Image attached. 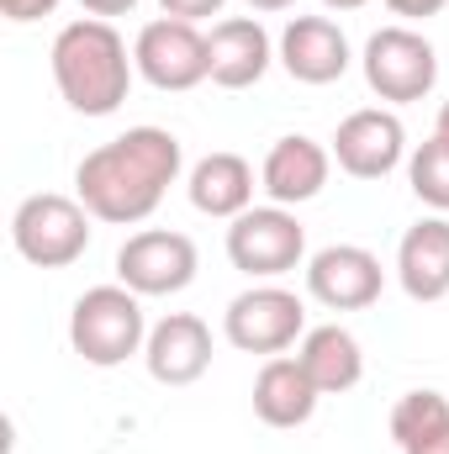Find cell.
Segmentation results:
<instances>
[{
	"instance_id": "obj_7",
	"label": "cell",
	"mask_w": 449,
	"mask_h": 454,
	"mask_svg": "<svg viewBox=\"0 0 449 454\" xmlns=\"http://www.w3.org/2000/svg\"><path fill=\"white\" fill-rule=\"evenodd\" d=\"M223 333L243 354L275 359V354H286L296 339H307V307L286 286H248V291H238L227 301Z\"/></svg>"
},
{
	"instance_id": "obj_16",
	"label": "cell",
	"mask_w": 449,
	"mask_h": 454,
	"mask_svg": "<svg viewBox=\"0 0 449 454\" xmlns=\"http://www.w3.org/2000/svg\"><path fill=\"white\" fill-rule=\"evenodd\" d=\"M318 396H323V391L312 386L307 364L291 359V354L264 359L259 375H254V412H259V423H270V428H302V423L318 412Z\"/></svg>"
},
{
	"instance_id": "obj_23",
	"label": "cell",
	"mask_w": 449,
	"mask_h": 454,
	"mask_svg": "<svg viewBox=\"0 0 449 454\" xmlns=\"http://www.w3.org/2000/svg\"><path fill=\"white\" fill-rule=\"evenodd\" d=\"M164 5V16H180V21H207V16H217L227 0H159Z\"/></svg>"
},
{
	"instance_id": "obj_5",
	"label": "cell",
	"mask_w": 449,
	"mask_h": 454,
	"mask_svg": "<svg viewBox=\"0 0 449 454\" xmlns=\"http://www.w3.org/2000/svg\"><path fill=\"white\" fill-rule=\"evenodd\" d=\"M359 69H365V85L381 101H397V106L423 101L439 85V53H434V43L418 27H381V32H370V43L359 53Z\"/></svg>"
},
{
	"instance_id": "obj_10",
	"label": "cell",
	"mask_w": 449,
	"mask_h": 454,
	"mask_svg": "<svg viewBox=\"0 0 449 454\" xmlns=\"http://www.w3.org/2000/svg\"><path fill=\"white\" fill-rule=\"evenodd\" d=\"M381 286H386V270L359 243H328V248H318L307 259V291L328 312H365V307H375Z\"/></svg>"
},
{
	"instance_id": "obj_14",
	"label": "cell",
	"mask_w": 449,
	"mask_h": 454,
	"mask_svg": "<svg viewBox=\"0 0 449 454\" xmlns=\"http://www.w3.org/2000/svg\"><path fill=\"white\" fill-rule=\"evenodd\" d=\"M328 169H334V148H323V143L291 132V137H280V143L264 153V164H259V191H264L275 207H302V201L323 196Z\"/></svg>"
},
{
	"instance_id": "obj_1",
	"label": "cell",
	"mask_w": 449,
	"mask_h": 454,
	"mask_svg": "<svg viewBox=\"0 0 449 454\" xmlns=\"http://www.w3.org/2000/svg\"><path fill=\"white\" fill-rule=\"evenodd\" d=\"M185 148L164 127H127L122 137L91 148L75 169V191L96 223L132 227L159 212L164 191L180 180Z\"/></svg>"
},
{
	"instance_id": "obj_12",
	"label": "cell",
	"mask_w": 449,
	"mask_h": 454,
	"mask_svg": "<svg viewBox=\"0 0 449 454\" xmlns=\"http://www.w3.org/2000/svg\"><path fill=\"white\" fill-rule=\"evenodd\" d=\"M275 59L286 64V74L296 85H334L354 64L349 37L334 16H291L280 43H275Z\"/></svg>"
},
{
	"instance_id": "obj_6",
	"label": "cell",
	"mask_w": 449,
	"mask_h": 454,
	"mask_svg": "<svg viewBox=\"0 0 449 454\" xmlns=\"http://www.w3.org/2000/svg\"><path fill=\"white\" fill-rule=\"evenodd\" d=\"M227 259L254 280H280L307 259V227L296 223L291 207H248L227 227Z\"/></svg>"
},
{
	"instance_id": "obj_21",
	"label": "cell",
	"mask_w": 449,
	"mask_h": 454,
	"mask_svg": "<svg viewBox=\"0 0 449 454\" xmlns=\"http://www.w3.org/2000/svg\"><path fill=\"white\" fill-rule=\"evenodd\" d=\"M407 185L423 207H434L439 217L449 212V143L445 137H429L418 143V153L407 159Z\"/></svg>"
},
{
	"instance_id": "obj_2",
	"label": "cell",
	"mask_w": 449,
	"mask_h": 454,
	"mask_svg": "<svg viewBox=\"0 0 449 454\" xmlns=\"http://www.w3.org/2000/svg\"><path fill=\"white\" fill-rule=\"evenodd\" d=\"M48 64H53L59 96L69 101V112H80V116H112L116 106L127 101L132 74H138V64H132L122 32H116L112 21H101V16L69 21V27L53 37Z\"/></svg>"
},
{
	"instance_id": "obj_22",
	"label": "cell",
	"mask_w": 449,
	"mask_h": 454,
	"mask_svg": "<svg viewBox=\"0 0 449 454\" xmlns=\"http://www.w3.org/2000/svg\"><path fill=\"white\" fill-rule=\"evenodd\" d=\"M53 11H59V0H0V16L5 21H43Z\"/></svg>"
},
{
	"instance_id": "obj_26",
	"label": "cell",
	"mask_w": 449,
	"mask_h": 454,
	"mask_svg": "<svg viewBox=\"0 0 449 454\" xmlns=\"http://www.w3.org/2000/svg\"><path fill=\"white\" fill-rule=\"evenodd\" d=\"M402 454H449V423L439 428V434H429L423 444H413V450H402Z\"/></svg>"
},
{
	"instance_id": "obj_9",
	"label": "cell",
	"mask_w": 449,
	"mask_h": 454,
	"mask_svg": "<svg viewBox=\"0 0 449 454\" xmlns=\"http://www.w3.org/2000/svg\"><path fill=\"white\" fill-rule=\"evenodd\" d=\"M196 243L169 227H143L116 248V280L138 296H180L196 280Z\"/></svg>"
},
{
	"instance_id": "obj_24",
	"label": "cell",
	"mask_w": 449,
	"mask_h": 454,
	"mask_svg": "<svg viewBox=\"0 0 449 454\" xmlns=\"http://www.w3.org/2000/svg\"><path fill=\"white\" fill-rule=\"evenodd\" d=\"M391 5V16H407V21H429V16H439L449 0H386Z\"/></svg>"
},
{
	"instance_id": "obj_3",
	"label": "cell",
	"mask_w": 449,
	"mask_h": 454,
	"mask_svg": "<svg viewBox=\"0 0 449 454\" xmlns=\"http://www.w3.org/2000/svg\"><path fill=\"white\" fill-rule=\"evenodd\" d=\"M69 343L85 364L96 370H116L127 364L132 354H143L148 343V323H143V296L127 291L122 280L116 286H91L75 312H69Z\"/></svg>"
},
{
	"instance_id": "obj_17",
	"label": "cell",
	"mask_w": 449,
	"mask_h": 454,
	"mask_svg": "<svg viewBox=\"0 0 449 454\" xmlns=\"http://www.w3.org/2000/svg\"><path fill=\"white\" fill-rule=\"evenodd\" d=\"M397 280L413 301H445L449 296V217H423L402 232Z\"/></svg>"
},
{
	"instance_id": "obj_13",
	"label": "cell",
	"mask_w": 449,
	"mask_h": 454,
	"mask_svg": "<svg viewBox=\"0 0 449 454\" xmlns=\"http://www.w3.org/2000/svg\"><path fill=\"white\" fill-rule=\"evenodd\" d=\"M143 364L159 386H196L212 370V328L196 312H169L164 323L148 328Z\"/></svg>"
},
{
	"instance_id": "obj_15",
	"label": "cell",
	"mask_w": 449,
	"mask_h": 454,
	"mask_svg": "<svg viewBox=\"0 0 449 454\" xmlns=\"http://www.w3.org/2000/svg\"><path fill=\"white\" fill-rule=\"evenodd\" d=\"M207 53H212V85L248 90V85H259L270 74L275 43L259 27V16H223L212 27V37H207Z\"/></svg>"
},
{
	"instance_id": "obj_27",
	"label": "cell",
	"mask_w": 449,
	"mask_h": 454,
	"mask_svg": "<svg viewBox=\"0 0 449 454\" xmlns=\"http://www.w3.org/2000/svg\"><path fill=\"white\" fill-rule=\"evenodd\" d=\"M296 0H248V11H291Z\"/></svg>"
},
{
	"instance_id": "obj_11",
	"label": "cell",
	"mask_w": 449,
	"mask_h": 454,
	"mask_svg": "<svg viewBox=\"0 0 449 454\" xmlns=\"http://www.w3.org/2000/svg\"><path fill=\"white\" fill-rule=\"evenodd\" d=\"M407 159V127L386 106L349 112L334 132V164L354 180H386Z\"/></svg>"
},
{
	"instance_id": "obj_28",
	"label": "cell",
	"mask_w": 449,
	"mask_h": 454,
	"mask_svg": "<svg viewBox=\"0 0 449 454\" xmlns=\"http://www.w3.org/2000/svg\"><path fill=\"white\" fill-rule=\"evenodd\" d=\"M434 137H445V143H449V101L439 106V121H434Z\"/></svg>"
},
{
	"instance_id": "obj_25",
	"label": "cell",
	"mask_w": 449,
	"mask_h": 454,
	"mask_svg": "<svg viewBox=\"0 0 449 454\" xmlns=\"http://www.w3.org/2000/svg\"><path fill=\"white\" fill-rule=\"evenodd\" d=\"M80 5H85L91 16H101V21H106V16H127L138 0H80Z\"/></svg>"
},
{
	"instance_id": "obj_18",
	"label": "cell",
	"mask_w": 449,
	"mask_h": 454,
	"mask_svg": "<svg viewBox=\"0 0 449 454\" xmlns=\"http://www.w3.org/2000/svg\"><path fill=\"white\" fill-rule=\"evenodd\" d=\"M185 191H191V207L201 212V217H243L248 207H254V164L243 159V153H207L196 169H191V180H185Z\"/></svg>"
},
{
	"instance_id": "obj_29",
	"label": "cell",
	"mask_w": 449,
	"mask_h": 454,
	"mask_svg": "<svg viewBox=\"0 0 449 454\" xmlns=\"http://www.w3.org/2000/svg\"><path fill=\"white\" fill-rule=\"evenodd\" d=\"M323 5H328V11H359L365 0H323Z\"/></svg>"
},
{
	"instance_id": "obj_4",
	"label": "cell",
	"mask_w": 449,
	"mask_h": 454,
	"mask_svg": "<svg viewBox=\"0 0 449 454\" xmlns=\"http://www.w3.org/2000/svg\"><path fill=\"white\" fill-rule=\"evenodd\" d=\"M91 212L80 196H59V191H37L11 212V243L27 264L37 270H69L85 248H91Z\"/></svg>"
},
{
	"instance_id": "obj_19",
	"label": "cell",
	"mask_w": 449,
	"mask_h": 454,
	"mask_svg": "<svg viewBox=\"0 0 449 454\" xmlns=\"http://www.w3.org/2000/svg\"><path fill=\"white\" fill-rule=\"evenodd\" d=\"M312 375V386L323 396H338V391H354L359 375H365V354H359V339L338 323H323V328H307L302 339V354H296Z\"/></svg>"
},
{
	"instance_id": "obj_8",
	"label": "cell",
	"mask_w": 449,
	"mask_h": 454,
	"mask_svg": "<svg viewBox=\"0 0 449 454\" xmlns=\"http://www.w3.org/2000/svg\"><path fill=\"white\" fill-rule=\"evenodd\" d=\"M132 64L154 90H196L201 80H212L207 37L180 16H154L132 43Z\"/></svg>"
},
{
	"instance_id": "obj_20",
	"label": "cell",
	"mask_w": 449,
	"mask_h": 454,
	"mask_svg": "<svg viewBox=\"0 0 449 454\" xmlns=\"http://www.w3.org/2000/svg\"><path fill=\"white\" fill-rule=\"evenodd\" d=\"M445 423H449V396L445 391H407V396H397V407H391V439H397V450L423 444V439L439 434Z\"/></svg>"
}]
</instances>
